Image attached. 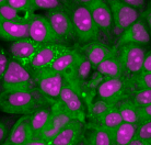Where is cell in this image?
Returning a JSON list of instances; mask_svg holds the SVG:
<instances>
[{
	"label": "cell",
	"mask_w": 151,
	"mask_h": 145,
	"mask_svg": "<svg viewBox=\"0 0 151 145\" xmlns=\"http://www.w3.org/2000/svg\"><path fill=\"white\" fill-rule=\"evenodd\" d=\"M127 145H151V143H146V142L140 141L138 138H134V140L129 142Z\"/></svg>",
	"instance_id": "obj_41"
},
{
	"label": "cell",
	"mask_w": 151,
	"mask_h": 145,
	"mask_svg": "<svg viewBox=\"0 0 151 145\" xmlns=\"http://www.w3.org/2000/svg\"><path fill=\"white\" fill-rule=\"evenodd\" d=\"M84 123L71 120L49 142L50 145H78L83 138Z\"/></svg>",
	"instance_id": "obj_17"
},
{
	"label": "cell",
	"mask_w": 151,
	"mask_h": 145,
	"mask_svg": "<svg viewBox=\"0 0 151 145\" xmlns=\"http://www.w3.org/2000/svg\"><path fill=\"white\" fill-rule=\"evenodd\" d=\"M42 45L43 44L34 42L27 36L25 38H21V40L11 42L9 52L13 61L18 62L19 64L27 68Z\"/></svg>",
	"instance_id": "obj_15"
},
{
	"label": "cell",
	"mask_w": 151,
	"mask_h": 145,
	"mask_svg": "<svg viewBox=\"0 0 151 145\" xmlns=\"http://www.w3.org/2000/svg\"><path fill=\"white\" fill-rule=\"evenodd\" d=\"M139 18L144 20L145 22L147 23L148 28L150 29L151 28V8H150V4H148L147 8L144 9V11L139 12Z\"/></svg>",
	"instance_id": "obj_36"
},
{
	"label": "cell",
	"mask_w": 151,
	"mask_h": 145,
	"mask_svg": "<svg viewBox=\"0 0 151 145\" xmlns=\"http://www.w3.org/2000/svg\"><path fill=\"white\" fill-rule=\"evenodd\" d=\"M34 12L21 11L18 9L12 8L8 4H4L0 6V17L9 21L14 22H29L30 18Z\"/></svg>",
	"instance_id": "obj_27"
},
{
	"label": "cell",
	"mask_w": 151,
	"mask_h": 145,
	"mask_svg": "<svg viewBox=\"0 0 151 145\" xmlns=\"http://www.w3.org/2000/svg\"><path fill=\"white\" fill-rule=\"evenodd\" d=\"M61 2H64V6L65 7H67V6H69V4L72 2V0H60Z\"/></svg>",
	"instance_id": "obj_43"
},
{
	"label": "cell",
	"mask_w": 151,
	"mask_h": 145,
	"mask_svg": "<svg viewBox=\"0 0 151 145\" xmlns=\"http://www.w3.org/2000/svg\"><path fill=\"white\" fill-rule=\"evenodd\" d=\"M7 135H8L7 126H6V124L2 121H0V145H2L4 141L7 138Z\"/></svg>",
	"instance_id": "obj_39"
},
{
	"label": "cell",
	"mask_w": 151,
	"mask_h": 145,
	"mask_svg": "<svg viewBox=\"0 0 151 145\" xmlns=\"http://www.w3.org/2000/svg\"><path fill=\"white\" fill-rule=\"evenodd\" d=\"M91 1H93V0H72V2L77 4H88Z\"/></svg>",
	"instance_id": "obj_42"
},
{
	"label": "cell",
	"mask_w": 151,
	"mask_h": 145,
	"mask_svg": "<svg viewBox=\"0 0 151 145\" xmlns=\"http://www.w3.org/2000/svg\"><path fill=\"white\" fill-rule=\"evenodd\" d=\"M8 62H9V59H8L7 55H6V52L2 49H0V81L2 79L4 72L7 69Z\"/></svg>",
	"instance_id": "obj_35"
},
{
	"label": "cell",
	"mask_w": 151,
	"mask_h": 145,
	"mask_svg": "<svg viewBox=\"0 0 151 145\" xmlns=\"http://www.w3.org/2000/svg\"><path fill=\"white\" fill-rule=\"evenodd\" d=\"M82 57L83 54L79 50L71 47L70 50L61 54L54 62V64L50 66L49 69L61 74L65 77V80L75 87V74Z\"/></svg>",
	"instance_id": "obj_11"
},
{
	"label": "cell",
	"mask_w": 151,
	"mask_h": 145,
	"mask_svg": "<svg viewBox=\"0 0 151 145\" xmlns=\"http://www.w3.org/2000/svg\"><path fill=\"white\" fill-rule=\"evenodd\" d=\"M66 9L71 19L76 38L79 41L80 44H87L92 41H98L101 33L95 25L87 6L71 2L66 7Z\"/></svg>",
	"instance_id": "obj_2"
},
{
	"label": "cell",
	"mask_w": 151,
	"mask_h": 145,
	"mask_svg": "<svg viewBox=\"0 0 151 145\" xmlns=\"http://www.w3.org/2000/svg\"><path fill=\"white\" fill-rule=\"evenodd\" d=\"M111 107H113V106L110 104V103L105 102V101H103L101 99H96L89 106V115H90V119H92V121H94L100 115H102L106 110H109Z\"/></svg>",
	"instance_id": "obj_30"
},
{
	"label": "cell",
	"mask_w": 151,
	"mask_h": 145,
	"mask_svg": "<svg viewBox=\"0 0 151 145\" xmlns=\"http://www.w3.org/2000/svg\"><path fill=\"white\" fill-rule=\"evenodd\" d=\"M2 90H33L35 89L32 74L27 67L10 59L1 79Z\"/></svg>",
	"instance_id": "obj_4"
},
{
	"label": "cell",
	"mask_w": 151,
	"mask_h": 145,
	"mask_svg": "<svg viewBox=\"0 0 151 145\" xmlns=\"http://www.w3.org/2000/svg\"><path fill=\"white\" fill-rule=\"evenodd\" d=\"M31 74L34 80L35 89L50 104L56 102L65 84V77L59 72L49 68Z\"/></svg>",
	"instance_id": "obj_3"
},
{
	"label": "cell",
	"mask_w": 151,
	"mask_h": 145,
	"mask_svg": "<svg viewBox=\"0 0 151 145\" xmlns=\"http://www.w3.org/2000/svg\"><path fill=\"white\" fill-rule=\"evenodd\" d=\"M132 90L151 89V72H140L136 76L129 78Z\"/></svg>",
	"instance_id": "obj_28"
},
{
	"label": "cell",
	"mask_w": 151,
	"mask_h": 145,
	"mask_svg": "<svg viewBox=\"0 0 151 145\" xmlns=\"http://www.w3.org/2000/svg\"><path fill=\"white\" fill-rule=\"evenodd\" d=\"M137 115H138L139 123L151 120V104L137 107Z\"/></svg>",
	"instance_id": "obj_34"
},
{
	"label": "cell",
	"mask_w": 151,
	"mask_h": 145,
	"mask_svg": "<svg viewBox=\"0 0 151 145\" xmlns=\"http://www.w3.org/2000/svg\"><path fill=\"white\" fill-rule=\"evenodd\" d=\"M29 38L40 44L59 43L45 15L35 13L29 20Z\"/></svg>",
	"instance_id": "obj_13"
},
{
	"label": "cell",
	"mask_w": 151,
	"mask_h": 145,
	"mask_svg": "<svg viewBox=\"0 0 151 145\" xmlns=\"http://www.w3.org/2000/svg\"><path fill=\"white\" fill-rule=\"evenodd\" d=\"M25 145H50L49 142L43 141L41 138H32L29 143H27Z\"/></svg>",
	"instance_id": "obj_40"
},
{
	"label": "cell",
	"mask_w": 151,
	"mask_h": 145,
	"mask_svg": "<svg viewBox=\"0 0 151 145\" xmlns=\"http://www.w3.org/2000/svg\"><path fill=\"white\" fill-rule=\"evenodd\" d=\"M128 99L136 107H141L146 104H151V89L144 90H132L128 96Z\"/></svg>",
	"instance_id": "obj_29"
},
{
	"label": "cell",
	"mask_w": 151,
	"mask_h": 145,
	"mask_svg": "<svg viewBox=\"0 0 151 145\" xmlns=\"http://www.w3.org/2000/svg\"><path fill=\"white\" fill-rule=\"evenodd\" d=\"M123 2H125L126 4H128L130 7L135 8V9H141V8L145 7V4H146V0H122Z\"/></svg>",
	"instance_id": "obj_38"
},
{
	"label": "cell",
	"mask_w": 151,
	"mask_h": 145,
	"mask_svg": "<svg viewBox=\"0 0 151 145\" xmlns=\"http://www.w3.org/2000/svg\"><path fill=\"white\" fill-rule=\"evenodd\" d=\"M50 104L36 90H2L0 92V111L10 115H29L40 107Z\"/></svg>",
	"instance_id": "obj_1"
},
{
	"label": "cell",
	"mask_w": 151,
	"mask_h": 145,
	"mask_svg": "<svg viewBox=\"0 0 151 145\" xmlns=\"http://www.w3.org/2000/svg\"><path fill=\"white\" fill-rule=\"evenodd\" d=\"M30 2L34 11L37 9L52 10V9H56L64 6L60 0H30Z\"/></svg>",
	"instance_id": "obj_32"
},
{
	"label": "cell",
	"mask_w": 151,
	"mask_h": 145,
	"mask_svg": "<svg viewBox=\"0 0 151 145\" xmlns=\"http://www.w3.org/2000/svg\"><path fill=\"white\" fill-rule=\"evenodd\" d=\"M137 124L122 122L112 132V145H127L135 138Z\"/></svg>",
	"instance_id": "obj_24"
},
{
	"label": "cell",
	"mask_w": 151,
	"mask_h": 145,
	"mask_svg": "<svg viewBox=\"0 0 151 145\" xmlns=\"http://www.w3.org/2000/svg\"><path fill=\"white\" fill-rule=\"evenodd\" d=\"M115 106L121 115L123 122L134 123V124L139 123L138 115H137V107L128 98H125V99L118 101Z\"/></svg>",
	"instance_id": "obj_26"
},
{
	"label": "cell",
	"mask_w": 151,
	"mask_h": 145,
	"mask_svg": "<svg viewBox=\"0 0 151 145\" xmlns=\"http://www.w3.org/2000/svg\"><path fill=\"white\" fill-rule=\"evenodd\" d=\"M90 11V14L98 27L100 33L112 38L114 33L113 18L111 13L110 7L105 0H93L86 4Z\"/></svg>",
	"instance_id": "obj_12"
},
{
	"label": "cell",
	"mask_w": 151,
	"mask_h": 145,
	"mask_svg": "<svg viewBox=\"0 0 151 145\" xmlns=\"http://www.w3.org/2000/svg\"><path fill=\"white\" fill-rule=\"evenodd\" d=\"M117 52V51H116ZM96 72L104 76L105 78H117L123 77V68H122L121 62L118 59L117 53L111 55L103 62H101L96 67Z\"/></svg>",
	"instance_id": "obj_23"
},
{
	"label": "cell",
	"mask_w": 151,
	"mask_h": 145,
	"mask_svg": "<svg viewBox=\"0 0 151 145\" xmlns=\"http://www.w3.org/2000/svg\"><path fill=\"white\" fill-rule=\"evenodd\" d=\"M83 138L88 145H112V132L94 122L84 124Z\"/></svg>",
	"instance_id": "obj_21"
},
{
	"label": "cell",
	"mask_w": 151,
	"mask_h": 145,
	"mask_svg": "<svg viewBox=\"0 0 151 145\" xmlns=\"http://www.w3.org/2000/svg\"><path fill=\"white\" fill-rule=\"evenodd\" d=\"M92 122L96 123L98 125L110 131V132H113L115 129H117V126L123 122V120H122V117L117 110L116 106H113Z\"/></svg>",
	"instance_id": "obj_25"
},
{
	"label": "cell",
	"mask_w": 151,
	"mask_h": 145,
	"mask_svg": "<svg viewBox=\"0 0 151 145\" xmlns=\"http://www.w3.org/2000/svg\"><path fill=\"white\" fill-rule=\"evenodd\" d=\"M132 91L130 81L126 77L117 78H105L96 87L98 99L115 106L118 101L128 98L129 94Z\"/></svg>",
	"instance_id": "obj_7"
},
{
	"label": "cell",
	"mask_w": 151,
	"mask_h": 145,
	"mask_svg": "<svg viewBox=\"0 0 151 145\" xmlns=\"http://www.w3.org/2000/svg\"><path fill=\"white\" fill-rule=\"evenodd\" d=\"M150 42V29L148 28L147 23L142 19L138 18L137 21L125 29L121 34L118 35L116 42V47H119L125 44H140L147 45Z\"/></svg>",
	"instance_id": "obj_14"
},
{
	"label": "cell",
	"mask_w": 151,
	"mask_h": 145,
	"mask_svg": "<svg viewBox=\"0 0 151 145\" xmlns=\"http://www.w3.org/2000/svg\"><path fill=\"white\" fill-rule=\"evenodd\" d=\"M116 51V46H109L106 45L105 43L98 40V41H92L90 43L84 44L81 47L80 52L84 55V57L87 58L88 61L90 62L92 68L95 69V67L101 62H103L107 57H110L111 55L115 54Z\"/></svg>",
	"instance_id": "obj_18"
},
{
	"label": "cell",
	"mask_w": 151,
	"mask_h": 145,
	"mask_svg": "<svg viewBox=\"0 0 151 145\" xmlns=\"http://www.w3.org/2000/svg\"><path fill=\"white\" fill-rule=\"evenodd\" d=\"M45 18L50 24V28L53 29L59 43L69 45V43L76 40L71 19L65 6L47 10Z\"/></svg>",
	"instance_id": "obj_8"
},
{
	"label": "cell",
	"mask_w": 151,
	"mask_h": 145,
	"mask_svg": "<svg viewBox=\"0 0 151 145\" xmlns=\"http://www.w3.org/2000/svg\"><path fill=\"white\" fill-rule=\"evenodd\" d=\"M113 18L114 33L119 35L139 18V11L123 2L122 0H105Z\"/></svg>",
	"instance_id": "obj_10"
},
{
	"label": "cell",
	"mask_w": 151,
	"mask_h": 145,
	"mask_svg": "<svg viewBox=\"0 0 151 145\" xmlns=\"http://www.w3.org/2000/svg\"><path fill=\"white\" fill-rule=\"evenodd\" d=\"M6 2H7V0H0V6H1V4H6Z\"/></svg>",
	"instance_id": "obj_45"
},
{
	"label": "cell",
	"mask_w": 151,
	"mask_h": 145,
	"mask_svg": "<svg viewBox=\"0 0 151 145\" xmlns=\"http://www.w3.org/2000/svg\"><path fill=\"white\" fill-rule=\"evenodd\" d=\"M33 138L34 136L29 122V117L24 115L14 123L2 145H25Z\"/></svg>",
	"instance_id": "obj_19"
},
{
	"label": "cell",
	"mask_w": 151,
	"mask_h": 145,
	"mask_svg": "<svg viewBox=\"0 0 151 145\" xmlns=\"http://www.w3.org/2000/svg\"><path fill=\"white\" fill-rule=\"evenodd\" d=\"M135 138H138L146 143H151V120L137 124Z\"/></svg>",
	"instance_id": "obj_31"
},
{
	"label": "cell",
	"mask_w": 151,
	"mask_h": 145,
	"mask_svg": "<svg viewBox=\"0 0 151 145\" xmlns=\"http://www.w3.org/2000/svg\"><path fill=\"white\" fill-rule=\"evenodd\" d=\"M57 102L60 104V107L70 117L71 120H78L80 122L86 123L87 108L82 99V96L77 88L67 83L66 80L61 88Z\"/></svg>",
	"instance_id": "obj_5"
},
{
	"label": "cell",
	"mask_w": 151,
	"mask_h": 145,
	"mask_svg": "<svg viewBox=\"0 0 151 145\" xmlns=\"http://www.w3.org/2000/svg\"><path fill=\"white\" fill-rule=\"evenodd\" d=\"M141 72H151V53L150 50L147 51V53L145 55L142 66H141Z\"/></svg>",
	"instance_id": "obj_37"
},
{
	"label": "cell",
	"mask_w": 151,
	"mask_h": 145,
	"mask_svg": "<svg viewBox=\"0 0 151 145\" xmlns=\"http://www.w3.org/2000/svg\"><path fill=\"white\" fill-rule=\"evenodd\" d=\"M70 49H71V46L67 45V44H61V43L43 44L34 56V58L30 63L27 69L31 72H35L50 68L54 62L56 61L61 54H64L65 52H67Z\"/></svg>",
	"instance_id": "obj_9"
},
{
	"label": "cell",
	"mask_w": 151,
	"mask_h": 145,
	"mask_svg": "<svg viewBox=\"0 0 151 145\" xmlns=\"http://www.w3.org/2000/svg\"><path fill=\"white\" fill-rule=\"evenodd\" d=\"M9 6H11L14 9L21 10V11H27V12H34L33 8L31 6L30 0H7Z\"/></svg>",
	"instance_id": "obj_33"
},
{
	"label": "cell",
	"mask_w": 151,
	"mask_h": 145,
	"mask_svg": "<svg viewBox=\"0 0 151 145\" xmlns=\"http://www.w3.org/2000/svg\"><path fill=\"white\" fill-rule=\"evenodd\" d=\"M70 121H71L70 117L65 112L64 109L60 107V104L56 101L55 103L52 104L50 117H49L48 122L46 124L45 129L42 131V133L36 138H41L43 141L50 142L55 138V135Z\"/></svg>",
	"instance_id": "obj_16"
},
{
	"label": "cell",
	"mask_w": 151,
	"mask_h": 145,
	"mask_svg": "<svg viewBox=\"0 0 151 145\" xmlns=\"http://www.w3.org/2000/svg\"><path fill=\"white\" fill-rule=\"evenodd\" d=\"M29 36V22H14L0 17V40L14 42Z\"/></svg>",
	"instance_id": "obj_20"
},
{
	"label": "cell",
	"mask_w": 151,
	"mask_h": 145,
	"mask_svg": "<svg viewBox=\"0 0 151 145\" xmlns=\"http://www.w3.org/2000/svg\"><path fill=\"white\" fill-rule=\"evenodd\" d=\"M52 111V104H46L29 115V122H30L31 129L33 132V138H36L42 133V131L45 129L46 124L48 122Z\"/></svg>",
	"instance_id": "obj_22"
},
{
	"label": "cell",
	"mask_w": 151,
	"mask_h": 145,
	"mask_svg": "<svg viewBox=\"0 0 151 145\" xmlns=\"http://www.w3.org/2000/svg\"><path fill=\"white\" fill-rule=\"evenodd\" d=\"M78 145H88V144L86 143V141H84V138H82V141L80 142V143H79Z\"/></svg>",
	"instance_id": "obj_44"
},
{
	"label": "cell",
	"mask_w": 151,
	"mask_h": 145,
	"mask_svg": "<svg viewBox=\"0 0 151 145\" xmlns=\"http://www.w3.org/2000/svg\"><path fill=\"white\" fill-rule=\"evenodd\" d=\"M147 51L146 46L140 44H125L117 47L116 53L123 68V76L129 79L141 72Z\"/></svg>",
	"instance_id": "obj_6"
}]
</instances>
